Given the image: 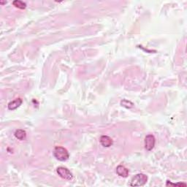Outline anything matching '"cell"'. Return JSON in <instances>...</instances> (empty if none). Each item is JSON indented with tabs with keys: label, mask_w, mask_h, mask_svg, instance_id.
<instances>
[{
	"label": "cell",
	"mask_w": 187,
	"mask_h": 187,
	"mask_svg": "<svg viewBox=\"0 0 187 187\" xmlns=\"http://www.w3.org/2000/svg\"><path fill=\"white\" fill-rule=\"evenodd\" d=\"M53 154H54V157L61 162L67 161L70 157V154H69L67 150L62 146H56L54 148Z\"/></svg>",
	"instance_id": "1"
},
{
	"label": "cell",
	"mask_w": 187,
	"mask_h": 187,
	"mask_svg": "<svg viewBox=\"0 0 187 187\" xmlns=\"http://www.w3.org/2000/svg\"><path fill=\"white\" fill-rule=\"evenodd\" d=\"M148 180V177L145 174L139 173L135 175V176L132 178L131 182H130V186H143L146 184Z\"/></svg>",
	"instance_id": "2"
},
{
	"label": "cell",
	"mask_w": 187,
	"mask_h": 187,
	"mask_svg": "<svg viewBox=\"0 0 187 187\" xmlns=\"http://www.w3.org/2000/svg\"><path fill=\"white\" fill-rule=\"evenodd\" d=\"M56 172H57L59 176L63 178V179L70 180L73 178V175L72 172L67 168L64 167H59L57 169H56Z\"/></svg>",
	"instance_id": "3"
},
{
	"label": "cell",
	"mask_w": 187,
	"mask_h": 187,
	"mask_svg": "<svg viewBox=\"0 0 187 187\" xmlns=\"http://www.w3.org/2000/svg\"><path fill=\"white\" fill-rule=\"evenodd\" d=\"M155 137L153 135H148L145 137V148L147 151H151L155 146Z\"/></svg>",
	"instance_id": "4"
},
{
	"label": "cell",
	"mask_w": 187,
	"mask_h": 187,
	"mask_svg": "<svg viewBox=\"0 0 187 187\" xmlns=\"http://www.w3.org/2000/svg\"><path fill=\"white\" fill-rule=\"evenodd\" d=\"M23 102L22 99L21 98H17L15 99H14L13 101H11V102L9 103L7 105L8 109L10 111H14V110L17 109L18 107H20Z\"/></svg>",
	"instance_id": "5"
},
{
	"label": "cell",
	"mask_w": 187,
	"mask_h": 187,
	"mask_svg": "<svg viewBox=\"0 0 187 187\" xmlns=\"http://www.w3.org/2000/svg\"><path fill=\"white\" fill-rule=\"evenodd\" d=\"M100 143L104 147H110L113 145V140L107 135H102L100 137Z\"/></svg>",
	"instance_id": "6"
},
{
	"label": "cell",
	"mask_w": 187,
	"mask_h": 187,
	"mask_svg": "<svg viewBox=\"0 0 187 187\" xmlns=\"http://www.w3.org/2000/svg\"><path fill=\"white\" fill-rule=\"evenodd\" d=\"M116 173L119 176L123 177V178H127L129 175V170L126 168L123 165H119L116 168Z\"/></svg>",
	"instance_id": "7"
},
{
	"label": "cell",
	"mask_w": 187,
	"mask_h": 187,
	"mask_svg": "<svg viewBox=\"0 0 187 187\" xmlns=\"http://www.w3.org/2000/svg\"><path fill=\"white\" fill-rule=\"evenodd\" d=\"M15 136L17 139L20 140H25V138L26 137V133L23 129H18L15 131Z\"/></svg>",
	"instance_id": "8"
},
{
	"label": "cell",
	"mask_w": 187,
	"mask_h": 187,
	"mask_svg": "<svg viewBox=\"0 0 187 187\" xmlns=\"http://www.w3.org/2000/svg\"><path fill=\"white\" fill-rule=\"evenodd\" d=\"M13 5L15 6V7L19 8V9L24 10L26 7V4L24 2L20 1V0H15V1L13 2Z\"/></svg>",
	"instance_id": "9"
},
{
	"label": "cell",
	"mask_w": 187,
	"mask_h": 187,
	"mask_svg": "<svg viewBox=\"0 0 187 187\" xmlns=\"http://www.w3.org/2000/svg\"><path fill=\"white\" fill-rule=\"evenodd\" d=\"M121 105H122L123 107H127V108H131V107H133L134 105L133 102H131L130 101L127 100V99H123V100L121 102Z\"/></svg>",
	"instance_id": "10"
},
{
	"label": "cell",
	"mask_w": 187,
	"mask_h": 187,
	"mask_svg": "<svg viewBox=\"0 0 187 187\" xmlns=\"http://www.w3.org/2000/svg\"><path fill=\"white\" fill-rule=\"evenodd\" d=\"M166 186H186V184H183V183H179V184H172V183H170L169 180H167V182L166 184Z\"/></svg>",
	"instance_id": "11"
}]
</instances>
